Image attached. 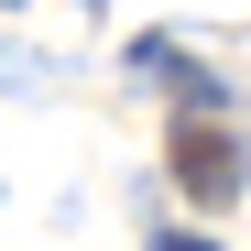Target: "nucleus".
<instances>
[{
	"instance_id": "f257e3e1",
	"label": "nucleus",
	"mask_w": 251,
	"mask_h": 251,
	"mask_svg": "<svg viewBox=\"0 0 251 251\" xmlns=\"http://www.w3.org/2000/svg\"><path fill=\"white\" fill-rule=\"evenodd\" d=\"M175 175H186L197 197H229L240 164H229V142H219V120H186V131H175Z\"/></svg>"
},
{
	"instance_id": "f03ea898",
	"label": "nucleus",
	"mask_w": 251,
	"mask_h": 251,
	"mask_svg": "<svg viewBox=\"0 0 251 251\" xmlns=\"http://www.w3.org/2000/svg\"><path fill=\"white\" fill-rule=\"evenodd\" d=\"M153 251H219V240H197V229H164V240H153Z\"/></svg>"
}]
</instances>
